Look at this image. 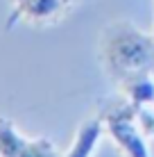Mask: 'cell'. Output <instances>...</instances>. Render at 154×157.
Returning a JSON list of instances; mask_svg holds the SVG:
<instances>
[{"label": "cell", "mask_w": 154, "mask_h": 157, "mask_svg": "<svg viewBox=\"0 0 154 157\" xmlns=\"http://www.w3.org/2000/svg\"><path fill=\"white\" fill-rule=\"evenodd\" d=\"M98 52L104 73L120 89L154 75V34H145L129 21L109 23L100 34Z\"/></svg>", "instance_id": "6da1fadb"}, {"label": "cell", "mask_w": 154, "mask_h": 157, "mask_svg": "<svg viewBox=\"0 0 154 157\" xmlns=\"http://www.w3.org/2000/svg\"><path fill=\"white\" fill-rule=\"evenodd\" d=\"M138 107L129 100L116 102L102 114L109 137L116 141L125 157H150V148L145 144V132L138 125L136 118Z\"/></svg>", "instance_id": "7a4b0ae2"}, {"label": "cell", "mask_w": 154, "mask_h": 157, "mask_svg": "<svg viewBox=\"0 0 154 157\" xmlns=\"http://www.w3.org/2000/svg\"><path fill=\"white\" fill-rule=\"evenodd\" d=\"M68 7H70L68 0H18L16 5H12L7 30H12L16 23H30L34 28L55 25L61 21Z\"/></svg>", "instance_id": "3957f363"}, {"label": "cell", "mask_w": 154, "mask_h": 157, "mask_svg": "<svg viewBox=\"0 0 154 157\" xmlns=\"http://www.w3.org/2000/svg\"><path fill=\"white\" fill-rule=\"evenodd\" d=\"M104 130H107V125H104L102 114L82 121V125H79L77 132H75L73 144L68 146V150L61 157H93L95 148H98L100 139H102V134H104Z\"/></svg>", "instance_id": "277c9868"}, {"label": "cell", "mask_w": 154, "mask_h": 157, "mask_svg": "<svg viewBox=\"0 0 154 157\" xmlns=\"http://www.w3.org/2000/svg\"><path fill=\"white\" fill-rule=\"evenodd\" d=\"M25 144L27 137L14 125L12 118L0 116V157H18Z\"/></svg>", "instance_id": "5b68a950"}, {"label": "cell", "mask_w": 154, "mask_h": 157, "mask_svg": "<svg viewBox=\"0 0 154 157\" xmlns=\"http://www.w3.org/2000/svg\"><path fill=\"white\" fill-rule=\"evenodd\" d=\"M123 94L127 96V100L136 107H145L154 102V82L152 78H143V80H134V82L123 86Z\"/></svg>", "instance_id": "8992f818"}, {"label": "cell", "mask_w": 154, "mask_h": 157, "mask_svg": "<svg viewBox=\"0 0 154 157\" xmlns=\"http://www.w3.org/2000/svg\"><path fill=\"white\" fill-rule=\"evenodd\" d=\"M18 157H61V155L48 137H34V139H27L23 153Z\"/></svg>", "instance_id": "52a82bcc"}, {"label": "cell", "mask_w": 154, "mask_h": 157, "mask_svg": "<svg viewBox=\"0 0 154 157\" xmlns=\"http://www.w3.org/2000/svg\"><path fill=\"white\" fill-rule=\"evenodd\" d=\"M9 2H12V5H16V2H18V0H9Z\"/></svg>", "instance_id": "ba28073f"}, {"label": "cell", "mask_w": 154, "mask_h": 157, "mask_svg": "<svg viewBox=\"0 0 154 157\" xmlns=\"http://www.w3.org/2000/svg\"><path fill=\"white\" fill-rule=\"evenodd\" d=\"M68 2H70V5H73V2H75V0H68Z\"/></svg>", "instance_id": "9c48e42d"}, {"label": "cell", "mask_w": 154, "mask_h": 157, "mask_svg": "<svg viewBox=\"0 0 154 157\" xmlns=\"http://www.w3.org/2000/svg\"><path fill=\"white\" fill-rule=\"evenodd\" d=\"M152 34H154V32H152Z\"/></svg>", "instance_id": "30bf717a"}]
</instances>
